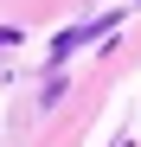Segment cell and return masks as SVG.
<instances>
[{
	"label": "cell",
	"mask_w": 141,
	"mask_h": 147,
	"mask_svg": "<svg viewBox=\"0 0 141 147\" xmlns=\"http://www.w3.org/2000/svg\"><path fill=\"white\" fill-rule=\"evenodd\" d=\"M109 26H115V19L103 13V19H90V26H77V32H58V45H52V64H58V58H70V45H83V38H96V32H109Z\"/></svg>",
	"instance_id": "6da1fadb"
}]
</instances>
